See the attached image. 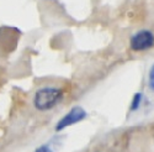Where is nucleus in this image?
Returning a JSON list of instances; mask_svg holds the SVG:
<instances>
[{"label": "nucleus", "mask_w": 154, "mask_h": 152, "mask_svg": "<svg viewBox=\"0 0 154 152\" xmlns=\"http://www.w3.org/2000/svg\"><path fill=\"white\" fill-rule=\"evenodd\" d=\"M64 98V92L62 88L56 87H43L36 90L33 97V105L40 111H47L53 109L59 104Z\"/></svg>", "instance_id": "f257e3e1"}, {"label": "nucleus", "mask_w": 154, "mask_h": 152, "mask_svg": "<svg viewBox=\"0 0 154 152\" xmlns=\"http://www.w3.org/2000/svg\"><path fill=\"white\" fill-rule=\"evenodd\" d=\"M88 118V112L86 110L83 108V106H79V105H75L73 106L66 115H64L57 124H56V128L54 130L57 132L59 131H63L64 129H67L68 126H72L74 124H78L83 120H85Z\"/></svg>", "instance_id": "f03ea898"}, {"label": "nucleus", "mask_w": 154, "mask_h": 152, "mask_svg": "<svg viewBox=\"0 0 154 152\" xmlns=\"http://www.w3.org/2000/svg\"><path fill=\"white\" fill-rule=\"evenodd\" d=\"M154 46V33L149 30H140L131 36L130 47L136 52H142L153 48Z\"/></svg>", "instance_id": "7ed1b4c3"}, {"label": "nucleus", "mask_w": 154, "mask_h": 152, "mask_svg": "<svg viewBox=\"0 0 154 152\" xmlns=\"http://www.w3.org/2000/svg\"><path fill=\"white\" fill-rule=\"evenodd\" d=\"M142 101H143V93H136L132 98L131 101V105H130V111H137L140 105H142Z\"/></svg>", "instance_id": "20e7f679"}, {"label": "nucleus", "mask_w": 154, "mask_h": 152, "mask_svg": "<svg viewBox=\"0 0 154 152\" xmlns=\"http://www.w3.org/2000/svg\"><path fill=\"white\" fill-rule=\"evenodd\" d=\"M148 88L154 93V63L152 65L148 72Z\"/></svg>", "instance_id": "39448f33"}, {"label": "nucleus", "mask_w": 154, "mask_h": 152, "mask_svg": "<svg viewBox=\"0 0 154 152\" xmlns=\"http://www.w3.org/2000/svg\"><path fill=\"white\" fill-rule=\"evenodd\" d=\"M35 152H53V150L48 145H41L35 150Z\"/></svg>", "instance_id": "423d86ee"}]
</instances>
